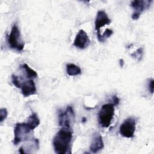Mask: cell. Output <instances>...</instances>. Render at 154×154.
Listing matches in <instances>:
<instances>
[{"label":"cell","mask_w":154,"mask_h":154,"mask_svg":"<svg viewBox=\"0 0 154 154\" xmlns=\"http://www.w3.org/2000/svg\"><path fill=\"white\" fill-rule=\"evenodd\" d=\"M66 72L69 76H76L81 74V69L74 64H67L66 65Z\"/></svg>","instance_id":"cell-15"},{"label":"cell","mask_w":154,"mask_h":154,"mask_svg":"<svg viewBox=\"0 0 154 154\" xmlns=\"http://www.w3.org/2000/svg\"><path fill=\"white\" fill-rule=\"evenodd\" d=\"M119 101H120V99H119V98L116 95L112 96V103L115 106L119 105Z\"/></svg>","instance_id":"cell-21"},{"label":"cell","mask_w":154,"mask_h":154,"mask_svg":"<svg viewBox=\"0 0 154 154\" xmlns=\"http://www.w3.org/2000/svg\"><path fill=\"white\" fill-rule=\"evenodd\" d=\"M72 134V128H62L56 134L53 138V146L56 153H71Z\"/></svg>","instance_id":"cell-1"},{"label":"cell","mask_w":154,"mask_h":154,"mask_svg":"<svg viewBox=\"0 0 154 154\" xmlns=\"http://www.w3.org/2000/svg\"><path fill=\"white\" fill-rule=\"evenodd\" d=\"M136 126V119L134 117H129L125 119L119 128V133L126 138H132L134 136Z\"/></svg>","instance_id":"cell-5"},{"label":"cell","mask_w":154,"mask_h":154,"mask_svg":"<svg viewBox=\"0 0 154 154\" xmlns=\"http://www.w3.org/2000/svg\"><path fill=\"white\" fill-rule=\"evenodd\" d=\"M7 43L10 49L17 52L23 51L25 43L23 41L20 29L16 23H14L11 28V31L7 37Z\"/></svg>","instance_id":"cell-2"},{"label":"cell","mask_w":154,"mask_h":154,"mask_svg":"<svg viewBox=\"0 0 154 154\" xmlns=\"http://www.w3.org/2000/svg\"><path fill=\"white\" fill-rule=\"evenodd\" d=\"M90 43V40L87 32L83 29H80L75 38L73 45L80 49H84L88 46Z\"/></svg>","instance_id":"cell-8"},{"label":"cell","mask_w":154,"mask_h":154,"mask_svg":"<svg viewBox=\"0 0 154 154\" xmlns=\"http://www.w3.org/2000/svg\"><path fill=\"white\" fill-rule=\"evenodd\" d=\"M75 120V114L71 106H68L64 112L61 113L58 116V124L62 128H72Z\"/></svg>","instance_id":"cell-6"},{"label":"cell","mask_w":154,"mask_h":154,"mask_svg":"<svg viewBox=\"0 0 154 154\" xmlns=\"http://www.w3.org/2000/svg\"><path fill=\"white\" fill-rule=\"evenodd\" d=\"M119 62H120V67H123V66H124V64H125L124 60H123V59H120V61H119Z\"/></svg>","instance_id":"cell-22"},{"label":"cell","mask_w":154,"mask_h":154,"mask_svg":"<svg viewBox=\"0 0 154 154\" xmlns=\"http://www.w3.org/2000/svg\"><path fill=\"white\" fill-rule=\"evenodd\" d=\"M11 82L13 83V84L17 88H20V83H21V81L19 78V76L15 75H12L11 76Z\"/></svg>","instance_id":"cell-18"},{"label":"cell","mask_w":154,"mask_h":154,"mask_svg":"<svg viewBox=\"0 0 154 154\" xmlns=\"http://www.w3.org/2000/svg\"><path fill=\"white\" fill-rule=\"evenodd\" d=\"M143 55V48H140L135 52H134L132 54H131V55L133 58H137L138 61H139L142 58Z\"/></svg>","instance_id":"cell-17"},{"label":"cell","mask_w":154,"mask_h":154,"mask_svg":"<svg viewBox=\"0 0 154 154\" xmlns=\"http://www.w3.org/2000/svg\"><path fill=\"white\" fill-rule=\"evenodd\" d=\"M152 1H142V0H134L131 1V6L134 10V12L132 15L133 20H137L141 13L149 7Z\"/></svg>","instance_id":"cell-7"},{"label":"cell","mask_w":154,"mask_h":154,"mask_svg":"<svg viewBox=\"0 0 154 154\" xmlns=\"http://www.w3.org/2000/svg\"><path fill=\"white\" fill-rule=\"evenodd\" d=\"M113 34V31L112 29H106V30L105 31V32H103V34L102 35H101V34H97V37L98 38V40L100 42H104L105 40L109 37L110 36L112 35V34Z\"/></svg>","instance_id":"cell-16"},{"label":"cell","mask_w":154,"mask_h":154,"mask_svg":"<svg viewBox=\"0 0 154 154\" xmlns=\"http://www.w3.org/2000/svg\"><path fill=\"white\" fill-rule=\"evenodd\" d=\"M111 22L107 14L103 10H99L97 13L96 18L94 21L95 30L97 31V34H100V29L105 25H109Z\"/></svg>","instance_id":"cell-9"},{"label":"cell","mask_w":154,"mask_h":154,"mask_svg":"<svg viewBox=\"0 0 154 154\" xmlns=\"http://www.w3.org/2000/svg\"><path fill=\"white\" fill-rule=\"evenodd\" d=\"M20 68L22 69L23 72L25 73V76L27 79H33L37 77V72L32 69L28 64H23L21 65Z\"/></svg>","instance_id":"cell-13"},{"label":"cell","mask_w":154,"mask_h":154,"mask_svg":"<svg viewBox=\"0 0 154 154\" xmlns=\"http://www.w3.org/2000/svg\"><path fill=\"white\" fill-rule=\"evenodd\" d=\"M29 128L33 131L40 124V119L35 112H32L27 119V122H26Z\"/></svg>","instance_id":"cell-14"},{"label":"cell","mask_w":154,"mask_h":154,"mask_svg":"<svg viewBox=\"0 0 154 154\" xmlns=\"http://www.w3.org/2000/svg\"><path fill=\"white\" fill-rule=\"evenodd\" d=\"M153 87H154V81L153 79H150L148 82V89L149 91L153 94Z\"/></svg>","instance_id":"cell-20"},{"label":"cell","mask_w":154,"mask_h":154,"mask_svg":"<svg viewBox=\"0 0 154 154\" xmlns=\"http://www.w3.org/2000/svg\"><path fill=\"white\" fill-rule=\"evenodd\" d=\"M104 147L102 135L99 132H94L92 135L91 141L90 146V150L93 153H96L101 150Z\"/></svg>","instance_id":"cell-11"},{"label":"cell","mask_w":154,"mask_h":154,"mask_svg":"<svg viewBox=\"0 0 154 154\" xmlns=\"http://www.w3.org/2000/svg\"><path fill=\"white\" fill-rule=\"evenodd\" d=\"M82 120H83V121H82V122H85V120H86V119L85 118H82Z\"/></svg>","instance_id":"cell-23"},{"label":"cell","mask_w":154,"mask_h":154,"mask_svg":"<svg viewBox=\"0 0 154 154\" xmlns=\"http://www.w3.org/2000/svg\"><path fill=\"white\" fill-rule=\"evenodd\" d=\"M114 106L112 103L103 104L99 113V123L103 128H108L111 123L114 115Z\"/></svg>","instance_id":"cell-3"},{"label":"cell","mask_w":154,"mask_h":154,"mask_svg":"<svg viewBox=\"0 0 154 154\" xmlns=\"http://www.w3.org/2000/svg\"><path fill=\"white\" fill-rule=\"evenodd\" d=\"M31 131V129L26 123H17L14 129L13 144L17 145L22 141L29 140V134Z\"/></svg>","instance_id":"cell-4"},{"label":"cell","mask_w":154,"mask_h":154,"mask_svg":"<svg viewBox=\"0 0 154 154\" xmlns=\"http://www.w3.org/2000/svg\"><path fill=\"white\" fill-rule=\"evenodd\" d=\"M7 110L5 108H2L0 109V122L2 123L7 117Z\"/></svg>","instance_id":"cell-19"},{"label":"cell","mask_w":154,"mask_h":154,"mask_svg":"<svg viewBox=\"0 0 154 154\" xmlns=\"http://www.w3.org/2000/svg\"><path fill=\"white\" fill-rule=\"evenodd\" d=\"M22 93L24 97H28L36 94V87L33 79H28L21 82L20 88Z\"/></svg>","instance_id":"cell-10"},{"label":"cell","mask_w":154,"mask_h":154,"mask_svg":"<svg viewBox=\"0 0 154 154\" xmlns=\"http://www.w3.org/2000/svg\"><path fill=\"white\" fill-rule=\"evenodd\" d=\"M39 149V140L37 138H32L29 140H28V143L22 146L19 152L20 153H25V150L26 149Z\"/></svg>","instance_id":"cell-12"}]
</instances>
